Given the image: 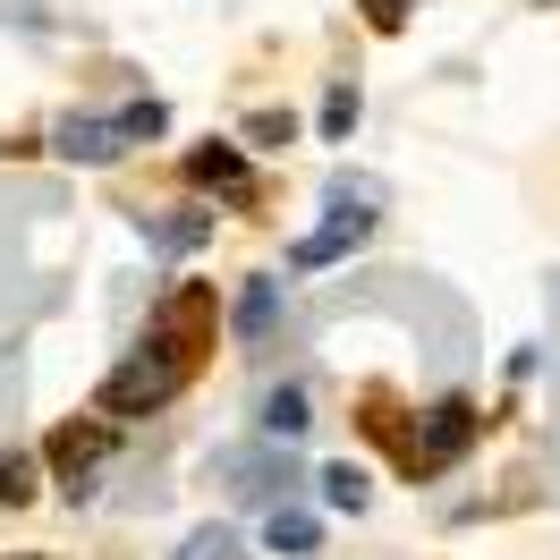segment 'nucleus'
<instances>
[{"label":"nucleus","mask_w":560,"mask_h":560,"mask_svg":"<svg viewBox=\"0 0 560 560\" xmlns=\"http://www.w3.org/2000/svg\"><path fill=\"white\" fill-rule=\"evenodd\" d=\"M212 331H221V298H212V280H171V289H162V306L144 315V340L103 374L94 417H110V424L162 417L178 390L212 365Z\"/></svg>","instance_id":"obj_1"},{"label":"nucleus","mask_w":560,"mask_h":560,"mask_svg":"<svg viewBox=\"0 0 560 560\" xmlns=\"http://www.w3.org/2000/svg\"><path fill=\"white\" fill-rule=\"evenodd\" d=\"M171 128V110L162 103H119V110H69L60 128H51V153L60 162H85V171H103V162H119L128 144H153Z\"/></svg>","instance_id":"obj_2"},{"label":"nucleus","mask_w":560,"mask_h":560,"mask_svg":"<svg viewBox=\"0 0 560 560\" xmlns=\"http://www.w3.org/2000/svg\"><path fill=\"white\" fill-rule=\"evenodd\" d=\"M476 433H485L476 399H442V408H433L417 433H399V442H390V451H399V476H408V485H433V476H451L458 458L476 451Z\"/></svg>","instance_id":"obj_3"},{"label":"nucleus","mask_w":560,"mask_h":560,"mask_svg":"<svg viewBox=\"0 0 560 560\" xmlns=\"http://www.w3.org/2000/svg\"><path fill=\"white\" fill-rule=\"evenodd\" d=\"M205 476L230 501H246V510H272V501H289V485H298V458H289V442H221V451L205 458Z\"/></svg>","instance_id":"obj_4"},{"label":"nucleus","mask_w":560,"mask_h":560,"mask_svg":"<svg viewBox=\"0 0 560 560\" xmlns=\"http://www.w3.org/2000/svg\"><path fill=\"white\" fill-rule=\"evenodd\" d=\"M110 442H119V424L94 417V408H85V417H69L60 433H51V476H60V492H69V501H85V492H94Z\"/></svg>","instance_id":"obj_5"},{"label":"nucleus","mask_w":560,"mask_h":560,"mask_svg":"<svg viewBox=\"0 0 560 560\" xmlns=\"http://www.w3.org/2000/svg\"><path fill=\"white\" fill-rule=\"evenodd\" d=\"M187 178H196L205 196H221L230 212H255V205H264V178L246 171L238 144H196V153H187Z\"/></svg>","instance_id":"obj_6"},{"label":"nucleus","mask_w":560,"mask_h":560,"mask_svg":"<svg viewBox=\"0 0 560 560\" xmlns=\"http://www.w3.org/2000/svg\"><path fill=\"white\" fill-rule=\"evenodd\" d=\"M374 238V212H331V221H323V230H306V238L289 246V272H323V264H340V255H357V246Z\"/></svg>","instance_id":"obj_7"},{"label":"nucleus","mask_w":560,"mask_h":560,"mask_svg":"<svg viewBox=\"0 0 560 560\" xmlns=\"http://www.w3.org/2000/svg\"><path fill=\"white\" fill-rule=\"evenodd\" d=\"M137 230L153 246H162V255H196V246L212 238V212L205 205H178V212H137Z\"/></svg>","instance_id":"obj_8"},{"label":"nucleus","mask_w":560,"mask_h":560,"mask_svg":"<svg viewBox=\"0 0 560 560\" xmlns=\"http://www.w3.org/2000/svg\"><path fill=\"white\" fill-rule=\"evenodd\" d=\"M264 544H272L280 560H306V552H323V526H315V510L272 501V510H264Z\"/></svg>","instance_id":"obj_9"},{"label":"nucleus","mask_w":560,"mask_h":560,"mask_svg":"<svg viewBox=\"0 0 560 560\" xmlns=\"http://www.w3.org/2000/svg\"><path fill=\"white\" fill-rule=\"evenodd\" d=\"M255 417H264V442H298V433L315 424V408H306V390H298V383H280V390H264Z\"/></svg>","instance_id":"obj_10"},{"label":"nucleus","mask_w":560,"mask_h":560,"mask_svg":"<svg viewBox=\"0 0 560 560\" xmlns=\"http://www.w3.org/2000/svg\"><path fill=\"white\" fill-rule=\"evenodd\" d=\"M272 323H280V280H246V298H238V340L255 349V340H272Z\"/></svg>","instance_id":"obj_11"},{"label":"nucleus","mask_w":560,"mask_h":560,"mask_svg":"<svg viewBox=\"0 0 560 560\" xmlns=\"http://www.w3.org/2000/svg\"><path fill=\"white\" fill-rule=\"evenodd\" d=\"M323 501H331V510H365V467L331 458V467H323Z\"/></svg>","instance_id":"obj_12"},{"label":"nucleus","mask_w":560,"mask_h":560,"mask_svg":"<svg viewBox=\"0 0 560 560\" xmlns=\"http://www.w3.org/2000/svg\"><path fill=\"white\" fill-rule=\"evenodd\" d=\"M357 110H365V103H357V85H331V94H323V137L349 144L357 137Z\"/></svg>","instance_id":"obj_13"},{"label":"nucleus","mask_w":560,"mask_h":560,"mask_svg":"<svg viewBox=\"0 0 560 560\" xmlns=\"http://www.w3.org/2000/svg\"><path fill=\"white\" fill-rule=\"evenodd\" d=\"M178 560H246V544L230 535V526H196V535L178 544Z\"/></svg>","instance_id":"obj_14"},{"label":"nucleus","mask_w":560,"mask_h":560,"mask_svg":"<svg viewBox=\"0 0 560 560\" xmlns=\"http://www.w3.org/2000/svg\"><path fill=\"white\" fill-rule=\"evenodd\" d=\"M26 501H35V458H0V510H26Z\"/></svg>","instance_id":"obj_15"},{"label":"nucleus","mask_w":560,"mask_h":560,"mask_svg":"<svg viewBox=\"0 0 560 560\" xmlns=\"http://www.w3.org/2000/svg\"><path fill=\"white\" fill-rule=\"evenodd\" d=\"M246 137H255V144H289V137H298V119H289V110H255Z\"/></svg>","instance_id":"obj_16"},{"label":"nucleus","mask_w":560,"mask_h":560,"mask_svg":"<svg viewBox=\"0 0 560 560\" xmlns=\"http://www.w3.org/2000/svg\"><path fill=\"white\" fill-rule=\"evenodd\" d=\"M408 9H417V0H365V26H374V35H399Z\"/></svg>","instance_id":"obj_17"},{"label":"nucleus","mask_w":560,"mask_h":560,"mask_svg":"<svg viewBox=\"0 0 560 560\" xmlns=\"http://www.w3.org/2000/svg\"><path fill=\"white\" fill-rule=\"evenodd\" d=\"M552 374H560V280H552Z\"/></svg>","instance_id":"obj_18"},{"label":"nucleus","mask_w":560,"mask_h":560,"mask_svg":"<svg viewBox=\"0 0 560 560\" xmlns=\"http://www.w3.org/2000/svg\"><path fill=\"white\" fill-rule=\"evenodd\" d=\"M0 560H43V552H0Z\"/></svg>","instance_id":"obj_19"}]
</instances>
